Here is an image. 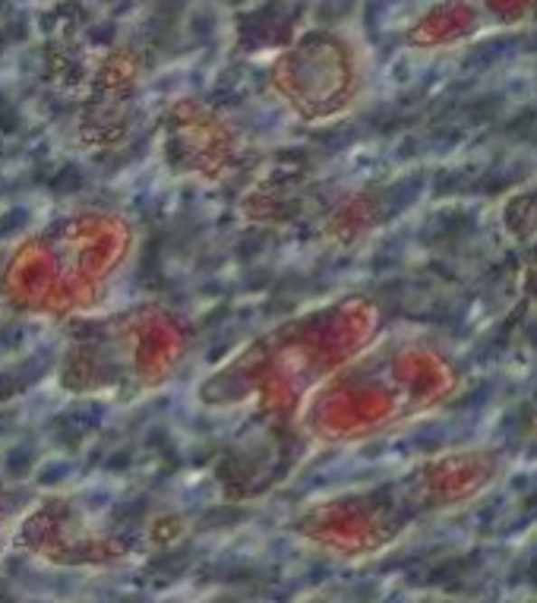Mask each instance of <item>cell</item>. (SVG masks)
Segmentation results:
<instances>
[{
  "mask_svg": "<svg viewBox=\"0 0 537 603\" xmlns=\"http://www.w3.org/2000/svg\"><path fill=\"white\" fill-rule=\"evenodd\" d=\"M329 319L332 313H310L257 335L203 376L200 401L215 410H250L294 420L329 367L325 361H306V351L329 329Z\"/></svg>",
  "mask_w": 537,
  "mask_h": 603,
  "instance_id": "cell-3",
  "label": "cell"
},
{
  "mask_svg": "<svg viewBox=\"0 0 537 603\" xmlns=\"http://www.w3.org/2000/svg\"><path fill=\"white\" fill-rule=\"evenodd\" d=\"M532 579H534V585H537V562L532 566Z\"/></svg>",
  "mask_w": 537,
  "mask_h": 603,
  "instance_id": "cell-5",
  "label": "cell"
},
{
  "mask_svg": "<svg viewBox=\"0 0 537 603\" xmlns=\"http://www.w3.org/2000/svg\"><path fill=\"white\" fill-rule=\"evenodd\" d=\"M0 534H6V522H4V515H0ZM0 547H4V537H0Z\"/></svg>",
  "mask_w": 537,
  "mask_h": 603,
  "instance_id": "cell-4",
  "label": "cell"
},
{
  "mask_svg": "<svg viewBox=\"0 0 537 603\" xmlns=\"http://www.w3.org/2000/svg\"><path fill=\"white\" fill-rule=\"evenodd\" d=\"M139 247L137 224L111 209H70L25 231L0 262V306L70 325L114 304Z\"/></svg>",
  "mask_w": 537,
  "mask_h": 603,
  "instance_id": "cell-1",
  "label": "cell"
},
{
  "mask_svg": "<svg viewBox=\"0 0 537 603\" xmlns=\"http://www.w3.org/2000/svg\"><path fill=\"white\" fill-rule=\"evenodd\" d=\"M190 354V332L168 306H108L63 325V348L54 382L73 399L143 401L181 373Z\"/></svg>",
  "mask_w": 537,
  "mask_h": 603,
  "instance_id": "cell-2",
  "label": "cell"
}]
</instances>
